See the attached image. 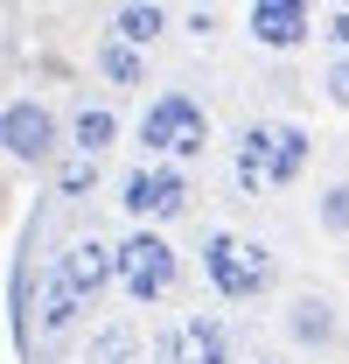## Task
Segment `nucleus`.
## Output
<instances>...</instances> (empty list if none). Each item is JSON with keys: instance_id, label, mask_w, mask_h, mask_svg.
<instances>
[{"instance_id": "nucleus-1", "label": "nucleus", "mask_w": 349, "mask_h": 364, "mask_svg": "<svg viewBox=\"0 0 349 364\" xmlns=\"http://www.w3.org/2000/svg\"><path fill=\"white\" fill-rule=\"evenodd\" d=\"M314 161V134L294 127V119H252L245 140H238V189L259 196V189H287V182L307 176Z\"/></svg>"}, {"instance_id": "nucleus-2", "label": "nucleus", "mask_w": 349, "mask_h": 364, "mask_svg": "<svg viewBox=\"0 0 349 364\" xmlns=\"http://www.w3.org/2000/svg\"><path fill=\"white\" fill-rule=\"evenodd\" d=\"M140 147H147V161H196L203 147H210V112H203V98L196 91H154L147 98V112H140Z\"/></svg>"}, {"instance_id": "nucleus-3", "label": "nucleus", "mask_w": 349, "mask_h": 364, "mask_svg": "<svg viewBox=\"0 0 349 364\" xmlns=\"http://www.w3.org/2000/svg\"><path fill=\"white\" fill-rule=\"evenodd\" d=\"M203 273H210V287L223 301H259L272 287V252L252 245V238H238V231H210L203 238Z\"/></svg>"}, {"instance_id": "nucleus-4", "label": "nucleus", "mask_w": 349, "mask_h": 364, "mask_svg": "<svg viewBox=\"0 0 349 364\" xmlns=\"http://www.w3.org/2000/svg\"><path fill=\"white\" fill-rule=\"evenodd\" d=\"M119 210L133 218V231L168 225V218H182V210H189V176H182V168H168V161H140V168L119 182Z\"/></svg>"}, {"instance_id": "nucleus-5", "label": "nucleus", "mask_w": 349, "mask_h": 364, "mask_svg": "<svg viewBox=\"0 0 349 364\" xmlns=\"http://www.w3.org/2000/svg\"><path fill=\"white\" fill-rule=\"evenodd\" d=\"M174 273H182V259H174V245L161 231H126V238H119V287H126L140 309H154V301L168 294Z\"/></svg>"}, {"instance_id": "nucleus-6", "label": "nucleus", "mask_w": 349, "mask_h": 364, "mask_svg": "<svg viewBox=\"0 0 349 364\" xmlns=\"http://www.w3.org/2000/svg\"><path fill=\"white\" fill-rule=\"evenodd\" d=\"M56 280H63L77 301H98V294L119 280V245H105V238H70L63 259H56Z\"/></svg>"}, {"instance_id": "nucleus-7", "label": "nucleus", "mask_w": 349, "mask_h": 364, "mask_svg": "<svg viewBox=\"0 0 349 364\" xmlns=\"http://www.w3.org/2000/svg\"><path fill=\"white\" fill-rule=\"evenodd\" d=\"M0 140H7V161H49L56 154V112L35 105V98H14L7 112H0Z\"/></svg>"}, {"instance_id": "nucleus-8", "label": "nucleus", "mask_w": 349, "mask_h": 364, "mask_svg": "<svg viewBox=\"0 0 349 364\" xmlns=\"http://www.w3.org/2000/svg\"><path fill=\"white\" fill-rule=\"evenodd\" d=\"M168 364H238L231 358V329H223L217 316H182L168 329Z\"/></svg>"}, {"instance_id": "nucleus-9", "label": "nucleus", "mask_w": 349, "mask_h": 364, "mask_svg": "<svg viewBox=\"0 0 349 364\" xmlns=\"http://www.w3.org/2000/svg\"><path fill=\"white\" fill-rule=\"evenodd\" d=\"M245 28H252V43H259V49H301L307 28H314V14H307L301 0H252Z\"/></svg>"}, {"instance_id": "nucleus-10", "label": "nucleus", "mask_w": 349, "mask_h": 364, "mask_svg": "<svg viewBox=\"0 0 349 364\" xmlns=\"http://www.w3.org/2000/svg\"><path fill=\"white\" fill-rule=\"evenodd\" d=\"M287 336H294V343H314V350H328V343L343 336L336 301H328V294H294V309H287Z\"/></svg>"}, {"instance_id": "nucleus-11", "label": "nucleus", "mask_w": 349, "mask_h": 364, "mask_svg": "<svg viewBox=\"0 0 349 364\" xmlns=\"http://www.w3.org/2000/svg\"><path fill=\"white\" fill-rule=\"evenodd\" d=\"M77 316H84V301L63 287V280H49V294H43V316H35V343H63L70 329H77Z\"/></svg>"}, {"instance_id": "nucleus-12", "label": "nucleus", "mask_w": 349, "mask_h": 364, "mask_svg": "<svg viewBox=\"0 0 349 364\" xmlns=\"http://www.w3.org/2000/svg\"><path fill=\"white\" fill-rule=\"evenodd\" d=\"M112 140H119V112H112V105H77V119H70V147L98 161Z\"/></svg>"}, {"instance_id": "nucleus-13", "label": "nucleus", "mask_w": 349, "mask_h": 364, "mask_svg": "<svg viewBox=\"0 0 349 364\" xmlns=\"http://www.w3.org/2000/svg\"><path fill=\"white\" fill-rule=\"evenodd\" d=\"M84 364H140V336H133V322H105V329H91Z\"/></svg>"}, {"instance_id": "nucleus-14", "label": "nucleus", "mask_w": 349, "mask_h": 364, "mask_svg": "<svg viewBox=\"0 0 349 364\" xmlns=\"http://www.w3.org/2000/svg\"><path fill=\"white\" fill-rule=\"evenodd\" d=\"M161 28H168V14H161L154 0H147V7L133 0V7H119V14H112V36H119V43H133V49H147Z\"/></svg>"}, {"instance_id": "nucleus-15", "label": "nucleus", "mask_w": 349, "mask_h": 364, "mask_svg": "<svg viewBox=\"0 0 349 364\" xmlns=\"http://www.w3.org/2000/svg\"><path fill=\"white\" fill-rule=\"evenodd\" d=\"M98 70H105L112 85H140V77H147L140 49H133V43H119V36H105V43H98Z\"/></svg>"}, {"instance_id": "nucleus-16", "label": "nucleus", "mask_w": 349, "mask_h": 364, "mask_svg": "<svg viewBox=\"0 0 349 364\" xmlns=\"http://www.w3.org/2000/svg\"><path fill=\"white\" fill-rule=\"evenodd\" d=\"M314 218H321V231H336V238H349V182H328V189H321Z\"/></svg>"}, {"instance_id": "nucleus-17", "label": "nucleus", "mask_w": 349, "mask_h": 364, "mask_svg": "<svg viewBox=\"0 0 349 364\" xmlns=\"http://www.w3.org/2000/svg\"><path fill=\"white\" fill-rule=\"evenodd\" d=\"M91 182H98V161H91V154H70V161L56 168V189H63V196H84Z\"/></svg>"}, {"instance_id": "nucleus-18", "label": "nucleus", "mask_w": 349, "mask_h": 364, "mask_svg": "<svg viewBox=\"0 0 349 364\" xmlns=\"http://www.w3.org/2000/svg\"><path fill=\"white\" fill-rule=\"evenodd\" d=\"M321 91H328V105H343V112H349V56H336V63L321 70Z\"/></svg>"}, {"instance_id": "nucleus-19", "label": "nucleus", "mask_w": 349, "mask_h": 364, "mask_svg": "<svg viewBox=\"0 0 349 364\" xmlns=\"http://www.w3.org/2000/svg\"><path fill=\"white\" fill-rule=\"evenodd\" d=\"M321 36L336 43V56H349V7H336V14H328V28H321Z\"/></svg>"}, {"instance_id": "nucleus-20", "label": "nucleus", "mask_w": 349, "mask_h": 364, "mask_svg": "<svg viewBox=\"0 0 349 364\" xmlns=\"http://www.w3.org/2000/svg\"><path fill=\"white\" fill-rule=\"evenodd\" d=\"M252 364H279V358H252Z\"/></svg>"}]
</instances>
